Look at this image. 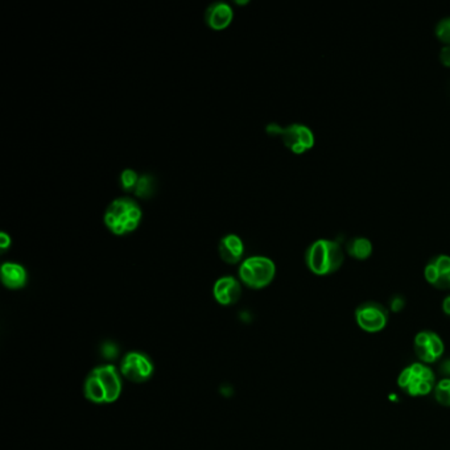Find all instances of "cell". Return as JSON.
Here are the masks:
<instances>
[{
    "mask_svg": "<svg viewBox=\"0 0 450 450\" xmlns=\"http://www.w3.org/2000/svg\"><path fill=\"white\" fill-rule=\"evenodd\" d=\"M434 35L444 45H450V16L441 19L436 24Z\"/></svg>",
    "mask_w": 450,
    "mask_h": 450,
    "instance_id": "cell-20",
    "label": "cell"
},
{
    "mask_svg": "<svg viewBox=\"0 0 450 450\" xmlns=\"http://www.w3.org/2000/svg\"><path fill=\"white\" fill-rule=\"evenodd\" d=\"M1 282L9 290H21L27 284V271L19 263L7 262L1 265L0 270Z\"/></svg>",
    "mask_w": 450,
    "mask_h": 450,
    "instance_id": "cell-14",
    "label": "cell"
},
{
    "mask_svg": "<svg viewBox=\"0 0 450 450\" xmlns=\"http://www.w3.org/2000/svg\"><path fill=\"white\" fill-rule=\"evenodd\" d=\"M397 385L411 396H425L434 390L436 376L425 363H412L400 373Z\"/></svg>",
    "mask_w": 450,
    "mask_h": 450,
    "instance_id": "cell-4",
    "label": "cell"
},
{
    "mask_svg": "<svg viewBox=\"0 0 450 450\" xmlns=\"http://www.w3.org/2000/svg\"><path fill=\"white\" fill-rule=\"evenodd\" d=\"M433 394L437 403L442 407H450V378H442L439 380L434 385Z\"/></svg>",
    "mask_w": 450,
    "mask_h": 450,
    "instance_id": "cell-17",
    "label": "cell"
},
{
    "mask_svg": "<svg viewBox=\"0 0 450 450\" xmlns=\"http://www.w3.org/2000/svg\"><path fill=\"white\" fill-rule=\"evenodd\" d=\"M374 246L371 241L365 236H354L346 243L345 251L356 260H366L373 255Z\"/></svg>",
    "mask_w": 450,
    "mask_h": 450,
    "instance_id": "cell-15",
    "label": "cell"
},
{
    "mask_svg": "<svg viewBox=\"0 0 450 450\" xmlns=\"http://www.w3.org/2000/svg\"><path fill=\"white\" fill-rule=\"evenodd\" d=\"M441 64L450 67V45H444L440 50Z\"/></svg>",
    "mask_w": 450,
    "mask_h": 450,
    "instance_id": "cell-22",
    "label": "cell"
},
{
    "mask_svg": "<svg viewBox=\"0 0 450 450\" xmlns=\"http://www.w3.org/2000/svg\"><path fill=\"white\" fill-rule=\"evenodd\" d=\"M276 275V265L267 256L247 258L239 267V278L244 285L253 290H262L270 285Z\"/></svg>",
    "mask_w": 450,
    "mask_h": 450,
    "instance_id": "cell-3",
    "label": "cell"
},
{
    "mask_svg": "<svg viewBox=\"0 0 450 450\" xmlns=\"http://www.w3.org/2000/svg\"><path fill=\"white\" fill-rule=\"evenodd\" d=\"M97 378L104 387L106 403H114L122 394V380L116 367L114 365H104L93 370Z\"/></svg>",
    "mask_w": 450,
    "mask_h": 450,
    "instance_id": "cell-10",
    "label": "cell"
},
{
    "mask_svg": "<svg viewBox=\"0 0 450 450\" xmlns=\"http://www.w3.org/2000/svg\"><path fill=\"white\" fill-rule=\"evenodd\" d=\"M153 189H155L153 178L146 175V176H141V177L139 178V182H138V185H136L135 193H136L138 197L148 198L152 196Z\"/></svg>",
    "mask_w": 450,
    "mask_h": 450,
    "instance_id": "cell-19",
    "label": "cell"
},
{
    "mask_svg": "<svg viewBox=\"0 0 450 450\" xmlns=\"http://www.w3.org/2000/svg\"><path fill=\"white\" fill-rule=\"evenodd\" d=\"M425 280L434 288L446 291L450 290V256L440 253L432 258L424 268Z\"/></svg>",
    "mask_w": 450,
    "mask_h": 450,
    "instance_id": "cell-9",
    "label": "cell"
},
{
    "mask_svg": "<svg viewBox=\"0 0 450 450\" xmlns=\"http://www.w3.org/2000/svg\"><path fill=\"white\" fill-rule=\"evenodd\" d=\"M441 374L445 375V378H450V359H446L440 368Z\"/></svg>",
    "mask_w": 450,
    "mask_h": 450,
    "instance_id": "cell-23",
    "label": "cell"
},
{
    "mask_svg": "<svg viewBox=\"0 0 450 450\" xmlns=\"http://www.w3.org/2000/svg\"><path fill=\"white\" fill-rule=\"evenodd\" d=\"M218 253H219V256L224 262L227 263V264H236V263L241 262L243 258V241L238 235H226L219 242Z\"/></svg>",
    "mask_w": 450,
    "mask_h": 450,
    "instance_id": "cell-13",
    "label": "cell"
},
{
    "mask_svg": "<svg viewBox=\"0 0 450 450\" xmlns=\"http://www.w3.org/2000/svg\"><path fill=\"white\" fill-rule=\"evenodd\" d=\"M122 375L133 383L147 382L153 374V365L148 356L131 351L126 354L121 363Z\"/></svg>",
    "mask_w": 450,
    "mask_h": 450,
    "instance_id": "cell-7",
    "label": "cell"
},
{
    "mask_svg": "<svg viewBox=\"0 0 450 450\" xmlns=\"http://www.w3.org/2000/svg\"><path fill=\"white\" fill-rule=\"evenodd\" d=\"M139 178L133 169H124L121 175V187L124 192H132L136 189Z\"/></svg>",
    "mask_w": 450,
    "mask_h": 450,
    "instance_id": "cell-18",
    "label": "cell"
},
{
    "mask_svg": "<svg viewBox=\"0 0 450 450\" xmlns=\"http://www.w3.org/2000/svg\"><path fill=\"white\" fill-rule=\"evenodd\" d=\"M267 131L273 135H280L284 146L296 155L305 153L314 147V133L308 126L293 123L287 127H279L276 124L268 126Z\"/></svg>",
    "mask_w": 450,
    "mask_h": 450,
    "instance_id": "cell-5",
    "label": "cell"
},
{
    "mask_svg": "<svg viewBox=\"0 0 450 450\" xmlns=\"http://www.w3.org/2000/svg\"><path fill=\"white\" fill-rule=\"evenodd\" d=\"M356 319L358 326L363 331L378 333L387 326L388 312L382 304L367 301L356 308Z\"/></svg>",
    "mask_w": 450,
    "mask_h": 450,
    "instance_id": "cell-6",
    "label": "cell"
},
{
    "mask_svg": "<svg viewBox=\"0 0 450 450\" xmlns=\"http://www.w3.org/2000/svg\"><path fill=\"white\" fill-rule=\"evenodd\" d=\"M403 307V299H400L399 296H396V297H394V300H393V310H395V312H399V310L402 309Z\"/></svg>",
    "mask_w": 450,
    "mask_h": 450,
    "instance_id": "cell-24",
    "label": "cell"
},
{
    "mask_svg": "<svg viewBox=\"0 0 450 450\" xmlns=\"http://www.w3.org/2000/svg\"><path fill=\"white\" fill-rule=\"evenodd\" d=\"M214 297L221 305H233L242 296V287L233 276H224L216 280L213 288Z\"/></svg>",
    "mask_w": 450,
    "mask_h": 450,
    "instance_id": "cell-11",
    "label": "cell"
},
{
    "mask_svg": "<svg viewBox=\"0 0 450 450\" xmlns=\"http://www.w3.org/2000/svg\"><path fill=\"white\" fill-rule=\"evenodd\" d=\"M442 310H444L445 314L450 316V295L449 296H446V297L444 299V301H442Z\"/></svg>",
    "mask_w": 450,
    "mask_h": 450,
    "instance_id": "cell-25",
    "label": "cell"
},
{
    "mask_svg": "<svg viewBox=\"0 0 450 450\" xmlns=\"http://www.w3.org/2000/svg\"><path fill=\"white\" fill-rule=\"evenodd\" d=\"M143 212L136 201L123 197L114 199L104 212V225L115 235L130 234L141 225Z\"/></svg>",
    "mask_w": 450,
    "mask_h": 450,
    "instance_id": "cell-2",
    "label": "cell"
},
{
    "mask_svg": "<svg viewBox=\"0 0 450 450\" xmlns=\"http://www.w3.org/2000/svg\"><path fill=\"white\" fill-rule=\"evenodd\" d=\"M415 354L422 361V363L429 365L440 359L444 354V342L439 334L433 331H420L413 342Z\"/></svg>",
    "mask_w": 450,
    "mask_h": 450,
    "instance_id": "cell-8",
    "label": "cell"
},
{
    "mask_svg": "<svg viewBox=\"0 0 450 450\" xmlns=\"http://www.w3.org/2000/svg\"><path fill=\"white\" fill-rule=\"evenodd\" d=\"M11 243H12V239H11L10 235L7 234L6 231H1L0 233V250H1V253L7 251L11 247Z\"/></svg>",
    "mask_w": 450,
    "mask_h": 450,
    "instance_id": "cell-21",
    "label": "cell"
},
{
    "mask_svg": "<svg viewBox=\"0 0 450 450\" xmlns=\"http://www.w3.org/2000/svg\"><path fill=\"white\" fill-rule=\"evenodd\" d=\"M84 396L90 402L97 404L106 403V395L99 379L97 378L94 373L92 371L84 382Z\"/></svg>",
    "mask_w": 450,
    "mask_h": 450,
    "instance_id": "cell-16",
    "label": "cell"
},
{
    "mask_svg": "<svg viewBox=\"0 0 450 450\" xmlns=\"http://www.w3.org/2000/svg\"><path fill=\"white\" fill-rule=\"evenodd\" d=\"M345 253L342 246L333 241L321 238L309 244L305 251V263L309 271L317 276H328L337 273L344 265Z\"/></svg>",
    "mask_w": 450,
    "mask_h": 450,
    "instance_id": "cell-1",
    "label": "cell"
},
{
    "mask_svg": "<svg viewBox=\"0 0 450 450\" xmlns=\"http://www.w3.org/2000/svg\"><path fill=\"white\" fill-rule=\"evenodd\" d=\"M234 19L233 9L227 3H214L207 11V26L214 31L226 29Z\"/></svg>",
    "mask_w": 450,
    "mask_h": 450,
    "instance_id": "cell-12",
    "label": "cell"
}]
</instances>
